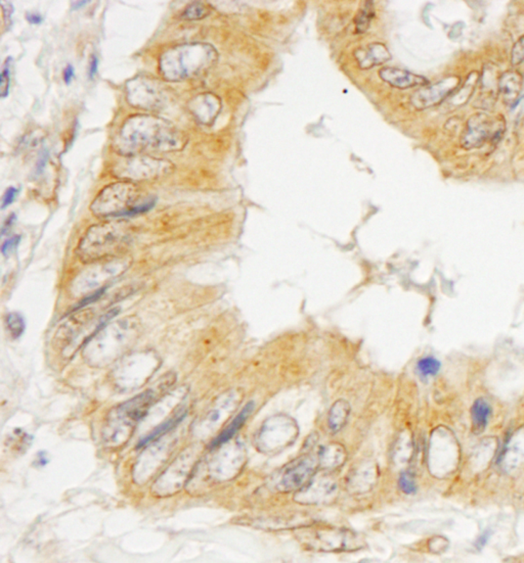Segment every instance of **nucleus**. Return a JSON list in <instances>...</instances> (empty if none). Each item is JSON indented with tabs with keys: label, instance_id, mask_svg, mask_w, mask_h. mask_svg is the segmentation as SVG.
I'll return each mask as SVG.
<instances>
[{
	"label": "nucleus",
	"instance_id": "26",
	"mask_svg": "<svg viewBox=\"0 0 524 563\" xmlns=\"http://www.w3.org/2000/svg\"><path fill=\"white\" fill-rule=\"evenodd\" d=\"M194 108H192V112L199 118V120L204 122L205 120V110L215 117L219 110V101H217V97L212 96H202L196 99V101L192 103Z\"/></svg>",
	"mask_w": 524,
	"mask_h": 563
},
{
	"label": "nucleus",
	"instance_id": "9",
	"mask_svg": "<svg viewBox=\"0 0 524 563\" xmlns=\"http://www.w3.org/2000/svg\"><path fill=\"white\" fill-rule=\"evenodd\" d=\"M505 124L502 116L491 117L488 113H476L468 119L465 131L461 138V147L464 150L481 148L488 141L496 143L504 135Z\"/></svg>",
	"mask_w": 524,
	"mask_h": 563
},
{
	"label": "nucleus",
	"instance_id": "29",
	"mask_svg": "<svg viewBox=\"0 0 524 563\" xmlns=\"http://www.w3.org/2000/svg\"><path fill=\"white\" fill-rule=\"evenodd\" d=\"M373 17H374L373 2L366 1L356 18V30L359 33L367 31Z\"/></svg>",
	"mask_w": 524,
	"mask_h": 563
},
{
	"label": "nucleus",
	"instance_id": "35",
	"mask_svg": "<svg viewBox=\"0 0 524 563\" xmlns=\"http://www.w3.org/2000/svg\"><path fill=\"white\" fill-rule=\"evenodd\" d=\"M20 240L21 238L18 235H15L13 236V238H9V240L2 245V254H4V256H9V255L13 254V252L16 251V249H17Z\"/></svg>",
	"mask_w": 524,
	"mask_h": 563
},
{
	"label": "nucleus",
	"instance_id": "19",
	"mask_svg": "<svg viewBox=\"0 0 524 563\" xmlns=\"http://www.w3.org/2000/svg\"><path fill=\"white\" fill-rule=\"evenodd\" d=\"M231 401H233V396H226V398H220L217 406L208 411L200 423L196 425V428H194L195 433L199 435H206L208 433L213 432L215 428L219 425L224 414H227L224 412L229 411L231 406Z\"/></svg>",
	"mask_w": 524,
	"mask_h": 563
},
{
	"label": "nucleus",
	"instance_id": "5",
	"mask_svg": "<svg viewBox=\"0 0 524 563\" xmlns=\"http://www.w3.org/2000/svg\"><path fill=\"white\" fill-rule=\"evenodd\" d=\"M129 243V233L123 223H105L92 226L77 247L79 259L94 263L114 259Z\"/></svg>",
	"mask_w": 524,
	"mask_h": 563
},
{
	"label": "nucleus",
	"instance_id": "22",
	"mask_svg": "<svg viewBox=\"0 0 524 563\" xmlns=\"http://www.w3.org/2000/svg\"><path fill=\"white\" fill-rule=\"evenodd\" d=\"M491 416V408L484 398L475 401L471 408V421L473 433H481L486 430Z\"/></svg>",
	"mask_w": 524,
	"mask_h": 563
},
{
	"label": "nucleus",
	"instance_id": "38",
	"mask_svg": "<svg viewBox=\"0 0 524 563\" xmlns=\"http://www.w3.org/2000/svg\"><path fill=\"white\" fill-rule=\"evenodd\" d=\"M489 537H491V532L489 530H486L484 534L481 535V537L477 539L476 543H475V547H476L479 550H481L486 544L488 543Z\"/></svg>",
	"mask_w": 524,
	"mask_h": 563
},
{
	"label": "nucleus",
	"instance_id": "1",
	"mask_svg": "<svg viewBox=\"0 0 524 563\" xmlns=\"http://www.w3.org/2000/svg\"><path fill=\"white\" fill-rule=\"evenodd\" d=\"M175 381L173 374L166 375L156 388L143 391L114 408L107 416L103 428V441L106 447L119 448L126 444L138 423L148 416L151 408L165 395Z\"/></svg>",
	"mask_w": 524,
	"mask_h": 563
},
{
	"label": "nucleus",
	"instance_id": "33",
	"mask_svg": "<svg viewBox=\"0 0 524 563\" xmlns=\"http://www.w3.org/2000/svg\"><path fill=\"white\" fill-rule=\"evenodd\" d=\"M11 57L6 59L2 69L1 76H0V94L2 99L9 96V85H11Z\"/></svg>",
	"mask_w": 524,
	"mask_h": 563
},
{
	"label": "nucleus",
	"instance_id": "21",
	"mask_svg": "<svg viewBox=\"0 0 524 563\" xmlns=\"http://www.w3.org/2000/svg\"><path fill=\"white\" fill-rule=\"evenodd\" d=\"M356 57L359 67L367 69L389 61L391 53L383 44L374 43L369 45L367 50H359L356 52Z\"/></svg>",
	"mask_w": 524,
	"mask_h": 563
},
{
	"label": "nucleus",
	"instance_id": "6",
	"mask_svg": "<svg viewBox=\"0 0 524 563\" xmlns=\"http://www.w3.org/2000/svg\"><path fill=\"white\" fill-rule=\"evenodd\" d=\"M159 366V357L153 351L146 350L124 355L114 368V386L121 391L138 390L147 384Z\"/></svg>",
	"mask_w": 524,
	"mask_h": 563
},
{
	"label": "nucleus",
	"instance_id": "14",
	"mask_svg": "<svg viewBox=\"0 0 524 563\" xmlns=\"http://www.w3.org/2000/svg\"><path fill=\"white\" fill-rule=\"evenodd\" d=\"M315 460L310 457L302 458L286 469L283 474L280 486L285 491L296 490L305 485L308 479L315 474Z\"/></svg>",
	"mask_w": 524,
	"mask_h": 563
},
{
	"label": "nucleus",
	"instance_id": "12",
	"mask_svg": "<svg viewBox=\"0 0 524 563\" xmlns=\"http://www.w3.org/2000/svg\"><path fill=\"white\" fill-rule=\"evenodd\" d=\"M460 84L461 78L458 76L444 78L432 87H426L418 90L412 97V104L418 110L437 106L459 89Z\"/></svg>",
	"mask_w": 524,
	"mask_h": 563
},
{
	"label": "nucleus",
	"instance_id": "25",
	"mask_svg": "<svg viewBox=\"0 0 524 563\" xmlns=\"http://www.w3.org/2000/svg\"><path fill=\"white\" fill-rule=\"evenodd\" d=\"M349 416V406L344 401H338L331 408L329 414L328 425L331 432H339L343 425L346 423L347 417Z\"/></svg>",
	"mask_w": 524,
	"mask_h": 563
},
{
	"label": "nucleus",
	"instance_id": "27",
	"mask_svg": "<svg viewBox=\"0 0 524 563\" xmlns=\"http://www.w3.org/2000/svg\"><path fill=\"white\" fill-rule=\"evenodd\" d=\"M479 80V74H477L476 72H472V73L468 76L465 85H464L460 90H458L457 94H454L452 103H454L456 106H462L466 101H468V99L472 96V94L474 92L475 87H476Z\"/></svg>",
	"mask_w": 524,
	"mask_h": 563
},
{
	"label": "nucleus",
	"instance_id": "32",
	"mask_svg": "<svg viewBox=\"0 0 524 563\" xmlns=\"http://www.w3.org/2000/svg\"><path fill=\"white\" fill-rule=\"evenodd\" d=\"M398 486L405 495H415L417 493L416 481L411 472H405L400 474Z\"/></svg>",
	"mask_w": 524,
	"mask_h": 563
},
{
	"label": "nucleus",
	"instance_id": "24",
	"mask_svg": "<svg viewBox=\"0 0 524 563\" xmlns=\"http://www.w3.org/2000/svg\"><path fill=\"white\" fill-rule=\"evenodd\" d=\"M498 78L500 76L496 73V69L493 67L484 69V75L481 77V90L484 94H481L482 106L488 103L495 104L496 96L498 94Z\"/></svg>",
	"mask_w": 524,
	"mask_h": 563
},
{
	"label": "nucleus",
	"instance_id": "18",
	"mask_svg": "<svg viewBox=\"0 0 524 563\" xmlns=\"http://www.w3.org/2000/svg\"><path fill=\"white\" fill-rule=\"evenodd\" d=\"M380 77L391 87L407 89L415 87H426L428 80L425 77L403 71V69L387 68L379 72Z\"/></svg>",
	"mask_w": 524,
	"mask_h": 563
},
{
	"label": "nucleus",
	"instance_id": "34",
	"mask_svg": "<svg viewBox=\"0 0 524 563\" xmlns=\"http://www.w3.org/2000/svg\"><path fill=\"white\" fill-rule=\"evenodd\" d=\"M511 62L513 66H519L524 62V35L516 41L512 48Z\"/></svg>",
	"mask_w": 524,
	"mask_h": 563
},
{
	"label": "nucleus",
	"instance_id": "15",
	"mask_svg": "<svg viewBox=\"0 0 524 563\" xmlns=\"http://www.w3.org/2000/svg\"><path fill=\"white\" fill-rule=\"evenodd\" d=\"M121 172L122 177L131 178V179L143 180L149 178H155L158 175H161L165 172L167 168L165 163L157 161L154 159H140L134 161L133 163L123 167Z\"/></svg>",
	"mask_w": 524,
	"mask_h": 563
},
{
	"label": "nucleus",
	"instance_id": "40",
	"mask_svg": "<svg viewBox=\"0 0 524 563\" xmlns=\"http://www.w3.org/2000/svg\"><path fill=\"white\" fill-rule=\"evenodd\" d=\"M97 68H99V59L96 57V55H92V60H90L89 64V78L92 79L94 77L97 72Z\"/></svg>",
	"mask_w": 524,
	"mask_h": 563
},
{
	"label": "nucleus",
	"instance_id": "23",
	"mask_svg": "<svg viewBox=\"0 0 524 563\" xmlns=\"http://www.w3.org/2000/svg\"><path fill=\"white\" fill-rule=\"evenodd\" d=\"M185 416H187V411H185V410H180V411L176 412L175 416L167 419L163 423L158 425L149 435L141 440V442L138 444V449L143 448V447L149 445L150 442L156 441V440L160 439V437H163V435H166L167 433L171 432L178 423L184 420Z\"/></svg>",
	"mask_w": 524,
	"mask_h": 563
},
{
	"label": "nucleus",
	"instance_id": "30",
	"mask_svg": "<svg viewBox=\"0 0 524 563\" xmlns=\"http://www.w3.org/2000/svg\"><path fill=\"white\" fill-rule=\"evenodd\" d=\"M6 325H8L9 333L13 338H20L26 328L24 318L18 313H9L6 316Z\"/></svg>",
	"mask_w": 524,
	"mask_h": 563
},
{
	"label": "nucleus",
	"instance_id": "17",
	"mask_svg": "<svg viewBox=\"0 0 524 563\" xmlns=\"http://www.w3.org/2000/svg\"><path fill=\"white\" fill-rule=\"evenodd\" d=\"M523 88V77L516 69L505 72L498 78V94L507 106H515Z\"/></svg>",
	"mask_w": 524,
	"mask_h": 563
},
{
	"label": "nucleus",
	"instance_id": "3",
	"mask_svg": "<svg viewBox=\"0 0 524 563\" xmlns=\"http://www.w3.org/2000/svg\"><path fill=\"white\" fill-rule=\"evenodd\" d=\"M178 135L173 126L165 121L149 116H136L123 126L120 133V150L126 155L149 148L175 150L180 143Z\"/></svg>",
	"mask_w": 524,
	"mask_h": 563
},
{
	"label": "nucleus",
	"instance_id": "7",
	"mask_svg": "<svg viewBox=\"0 0 524 563\" xmlns=\"http://www.w3.org/2000/svg\"><path fill=\"white\" fill-rule=\"evenodd\" d=\"M197 456L194 447L185 449L158 477L153 485V494L166 497L178 494L184 486H187L190 477L199 463Z\"/></svg>",
	"mask_w": 524,
	"mask_h": 563
},
{
	"label": "nucleus",
	"instance_id": "16",
	"mask_svg": "<svg viewBox=\"0 0 524 563\" xmlns=\"http://www.w3.org/2000/svg\"><path fill=\"white\" fill-rule=\"evenodd\" d=\"M149 81L146 83L145 80H136L131 82L129 87V97L131 104L141 108H156L160 104V94L158 88L153 87Z\"/></svg>",
	"mask_w": 524,
	"mask_h": 563
},
{
	"label": "nucleus",
	"instance_id": "13",
	"mask_svg": "<svg viewBox=\"0 0 524 563\" xmlns=\"http://www.w3.org/2000/svg\"><path fill=\"white\" fill-rule=\"evenodd\" d=\"M96 313L92 309L80 310L69 317L55 333V344L66 350L78 340L88 325L94 322Z\"/></svg>",
	"mask_w": 524,
	"mask_h": 563
},
{
	"label": "nucleus",
	"instance_id": "8",
	"mask_svg": "<svg viewBox=\"0 0 524 563\" xmlns=\"http://www.w3.org/2000/svg\"><path fill=\"white\" fill-rule=\"evenodd\" d=\"M131 265L129 259H110L87 269L74 279L72 293L80 296L97 293L105 284L123 274Z\"/></svg>",
	"mask_w": 524,
	"mask_h": 563
},
{
	"label": "nucleus",
	"instance_id": "31",
	"mask_svg": "<svg viewBox=\"0 0 524 563\" xmlns=\"http://www.w3.org/2000/svg\"><path fill=\"white\" fill-rule=\"evenodd\" d=\"M209 15V9L201 2H194L185 9L182 17L187 20H200Z\"/></svg>",
	"mask_w": 524,
	"mask_h": 563
},
{
	"label": "nucleus",
	"instance_id": "42",
	"mask_svg": "<svg viewBox=\"0 0 524 563\" xmlns=\"http://www.w3.org/2000/svg\"><path fill=\"white\" fill-rule=\"evenodd\" d=\"M88 4V1H77L74 2L73 4V9H78L84 6L85 4Z\"/></svg>",
	"mask_w": 524,
	"mask_h": 563
},
{
	"label": "nucleus",
	"instance_id": "41",
	"mask_svg": "<svg viewBox=\"0 0 524 563\" xmlns=\"http://www.w3.org/2000/svg\"><path fill=\"white\" fill-rule=\"evenodd\" d=\"M16 215L11 214V216L6 219V221L4 222V226H2V234H6V231H9V229L11 228V224L13 223L15 221Z\"/></svg>",
	"mask_w": 524,
	"mask_h": 563
},
{
	"label": "nucleus",
	"instance_id": "37",
	"mask_svg": "<svg viewBox=\"0 0 524 563\" xmlns=\"http://www.w3.org/2000/svg\"><path fill=\"white\" fill-rule=\"evenodd\" d=\"M74 76H75V69H74L72 65H68L64 69L65 83H66L67 85H70Z\"/></svg>",
	"mask_w": 524,
	"mask_h": 563
},
{
	"label": "nucleus",
	"instance_id": "39",
	"mask_svg": "<svg viewBox=\"0 0 524 563\" xmlns=\"http://www.w3.org/2000/svg\"><path fill=\"white\" fill-rule=\"evenodd\" d=\"M26 20L30 24L33 25H39L43 22V18L37 13H28L26 15Z\"/></svg>",
	"mask_w": 524,
	"mask_h": 563
},
{
	"label": "nucleus",
	"instance_id": "11",
	"mask_svg": "<svg viewBox=\"0 0 524 563\" xmlns=\"http://www.w3.org/2000/svg\"><path fill=\"white\" fill-rule=\"evenodd\" d=\"M173 445V439L166 437L164 440L163 435L146 446L147 448L141 453L134 467L133 479L136 483L143 485L150 481L151 477L154 476L170 455Z\"/></svg>",
	"mask_w": 524,
	"mask_h": 563
},
{
	"label": "nucleus",
	"instance_id": "10",
	"mask_svg": "<svg viewBox=\"0 0 524 563\" xmlns=\"http://www.w3.org/2000/svg\"><path fill=\"white\" fill-rule=\"evenodd\" d=\"M138 194L132 183H113L99 192L90 208L97 217H123L133 207Z\"/></svg>",
	"mask_w": 524,
	"mask_h": 563
},
{
	"label": "nucleus",
	"instance_id": "28",
	"mask_svg": "<svg viewBox=\"0 0 524 563\" xmlns=\"http://www.w3.org/2000/svg\"><path fill=\"white\" fill-rule=\"evenodd\" d=\"M440 368H442V364L435 357H424V358L420 359L419 362L417 363V372L423 379L435 377L440 372Z\"/></svg>",
	"mask_w": 524,
	"mask_h": 563
},
{
	"label": "nucleus",
	"instance_id": "2",
	"mask_svg": "<svg viewBox=\"0 0 524 563\" xmlns=\"http://www.w3.org/2000/svg\"><path fill=\"white\" fill-rule=\"evenodd\" d=\"M140 335V321L125 317L99 328L84 342L83 357L90 366L105 367L125 355Z\"/></svg>",
	"mask_w": 524,
	"mask_h": 563
},
{
	"label": "nucleus",
	"instance_id": "4",
	"mask_svg": "<svg viewBox=\"0 0 524 563\" xmlns=\"http://www.w3.org/2000/svg\"><path fill=\"white\" fill-rule=\"evenodd\" d=\"M215 59V52L208 44H184L170 48L162 55L160 71L171 81L184 80L198 75Z\"/></svg>",
	"mask_w": 524,
	"mask_h": 563
},
{
	"label": "nucleus",
	"instance_id": "20",
	"mask_svg": "<svg viewBox=\"0 0 524 563\" xmlns=\"http://www.w3.org/2000/svg\"><path fill=\"white\" fill-rule=\"evenodd\" d=\"M255 404L254 402H249L242 411L236 416V418L229 423V426L224 430L219 435H217L212 442H210L209 449L214 450V449L219 448L224 446L227 442L233 439L234 435L239 432L241 428L244 425L248 417L251 416L252 412L254 411Z\"/></svg>",
	"mask_w": 524,
	"mask_h": 563
},
{
	"label": "nucleus",
	"instance_id": "36",
	"mask_svg": "<svg viewBox=\"0 0 524 563\" xmlns=\"http://www.w3.org/2000/svg\"><path fill=\"white\" fill-rule=\"evenodd\" d=\"M18 189H15V187H9V189H6V191L4 192V198H2L1 208H4V210L13 203L16 196H18Z\"/></svg>",
	"mask_w": 524,
	"mask_h": 563
}]
</instances>
